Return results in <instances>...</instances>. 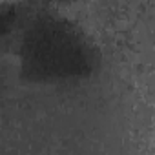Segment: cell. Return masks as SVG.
Masks as SVG:
<instances>
[{
    "label": "cell",
    "mask_w": 155,
    "mask_h": 155,
    "mask_svg": "<svg viewBox=\"0 0 155 155\" xmlns=\"http://www.w3.org/2000/svg\"><path fill=\"white\" fill-rule=\"evenodd\" d=\"M15 17H2L8 53L24 79L31 82H62L86 77L95 68V53L88 38L71 22L57 13L35 11Z\"/></svg>",
    "instance_id": "obj_1"
}]
</instances>
